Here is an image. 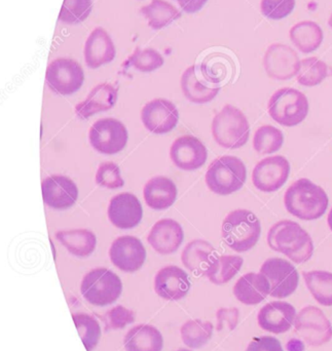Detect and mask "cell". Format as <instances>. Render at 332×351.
I'll return each instance as SVG.
<instances>
[{
  "mask_svg": "<svg viewBox=\"0 0 332 351\" xmlns=\"http://www.w3.org/2000/svg\"><path fill=\"white\" fill-rule=\"evenodd\" d=\"M305 282L315 300L323 306H332V274L323 270L303 272Z\"/></svg>",
  "mask_w": 332,
  "mask_h": 351,
  "instance_id": "1f68e13d",
  "label": "cell"
},
{
  "mask_svg": "<svg viewBox=\"0 0 332 351\" xmlns=\"http://www.w3.org/2000/svg\"><path fill=\"white\" fill-rule=\"evenodd\" d=\"M215 247L204 239H195L187 243L181 254L183 265L195 276H205L217 259Z\"/></svg>",
  "mask_w": 332,
  "mask_h": 351,
  "instance_id": "cb8c5ba5",
  "label": "cell"
},
{
  "mask_svg": "<svg viewBox=\"0 0 332 351\" xmlns=\"http://www.w3.org/2000/svg\"><path fill=\"white\" fill-rule=\"evenodd\" d=\"M45 204L55 210L71 208L78 197V188L70 178L63 175H51L41 183Z\"/></svg>",
  "mask_w": 332,
  "mask_h": 351,
  "instance_id": "e0dca14e",
  "label": "cell"
},
{
  "mask_svg": "<svg viewBox=\"0 0 332 351\" xmlns=\"http://www.w3.org/2000/svg\"><path fill=\"white\" fill-rule=\"evenodd\" d=\"M143 197L150 208L166 210L173 206L176 200V185L169 178L156 176L144 186Z\"/></svg>",
  "mask_w": 332,
  "mask_h": 351,
  "instance_id": "4316f807",
  "label": "cell"
},
{
  "mask_svg": "<svg viewBox=\"0 0 332 351\" xmlns=\"http://www.w3.org/2000/svg\"><path fill=\"white\" fill-rule=\"evenodd\" d=\"M213 334V325L203 319H189L180 329L181 339L187 348L199 350L209 342Z\"/></svg>",
  "mask_w": 332,
  "mask_h": 351,
  "instance_id": "d6a6232c",
  "label": "cell"
},
{
  "mask_svg": "<svg viewBox=\"0 0 332 351\" xmlns=\"http://www.w3.org/2000/svg\"><path fill=\"white\" fill-rule=\"evenodd\" d=\"M329 26H331V28L332 29V12H331V18H329Z\"/></svg>",
  "mask_w": 332,
  "mask_h": 351,
  "instance_id": "c3c4849f",
  "label": "cell"
},
{
  "mask_svg": "<svg viewBox=\"0 0 332 351\" xmlns=\"http://www.w3.org/2000/svg\"><path fill=\"white\" fill-rule=\"evenodd\" d=\"M106 330H121L131 325L135 322V313L131 309L126 307L119 306L113 307L109 309L103 317Z\"/></svg>",
  "mask_w": 332,
  "mask_h": 351,
  "instance_id": "b9f144b4",
  "label": "cell"
},
{
  "mask_svg": "<svg viewBox=\"0 0 332 351\" xmlns=\"http://www.w3.org/2000/svg\"><path fill=\"white\" fill-rule=\"evenodd\" d=\"M115 53V43L106 30L98 27L90 33L84 49V62L88 68L97 69L111 63Z\"/></svg>",
  "mask_w": 332,
  "mask_h": 351,
  "instance_id": "7402d4cb",
  "label": "cell"
},
{
  "mask_svg": "<svg viewBox=\"0 0 332 351\" xmlns=\"http://www.w3.org/2000/svg\"><path fill=\"white\" fill-rule=\"evenodd\" d=\"M185 239L182 227L172 219H162L152 227L147 241L156 253L170 255L180 247Z\"/></svg>",
  "mask_w": 332,
  "mask_h": 351,
  "instance_id": "603a6c76",
  "label": "cell"
},
{
  "mask_svg": "<svg viewBox=\"0 0 332 351\" xmlns=\"http://www.w3.org/2000/svg\"><path fill=\"white\" fill-rule=\"evenodd\" d=\"M268 109L276 123L284 127H296L308 117L309 101L306 95L300 90L283 88L274 93Z\"/></svg>",
  "mask_w": 332,
  "mask_h": 351,
  "instance_id": "52a82bcc",
  "label": "cell"
},
{
  "mask_svg": "<svg viewBox=\"0 0 332 351\" xmlns=\"http://www.w3.org/2000/svg\"><path fill=\"white\" fill-rule=\"evenodd\" d=\"M117 100V90L110 84H100L91 90L86 100L75 106L80 119H86L96 113L109 110Z\"/></svg>",
  "mask_w": 332,
  "mask_h": 351,
  "instance_id": "484cf974",
  "label": "cell"
},
{
  "mask_svg": "<svg viewBox=\"0 0 332 351\" xmlns=\"http://www.w3.org/2000/svg\"><path fill=\"white\" fill-rule=\"evenodd\" d=\"M212 135L218 145L238 149L248 142L250 127L244 113L232 105H226L212 121Z\"/></svg>",
  "mask_w": 332,
  "mask_h": 351,
  "instance_id": "277c9868",
  "label": "cell"
},
{
  "mask_svg": "<svg viewBox=\"0 0 332 351\" xmlns=\"http://www.w3.org/2000/svg\"><path fill=\"white\" fill-rule=\"evenodd\" d=\"M107 213L111 224L121 229H131L137 226L143 215L139 199L129 192H123L112 197Z\"/></svg>",
  "mask_w": 332,
  "mask_h": 351,
  "instance_id": "d6986e66",
  "label": "cell"
},
{
  "mask_svg": "<svg viewBox=\"0 0 332 351\" xmlns=\"http://www.w3.org/2000/svg\"><path fill=\"white\" fill-rule=\"evenodd\" d=\"M261 274L268 278L274 298L284 299L296 292L298 287V271L290 262L281 258H270L261 268Z\"/></svg>",
  "mask_w": 332,
  "mask_h": 351,
  "instance_id": "8fae6325",
  "label": "cell"
},
{
  "mask_svg": "<svg viewBox=\"0 0 332 351\" xmlns=\"http://www.w3.org/2000/svg\"><path fill=\"white\" fill-rule=\"evenodd\" d=\"M268 245L296 264L309 261L314 253L310 234L298 223L290 220L280 221L271 227L268 233Z\"/></svg>",
  "mask_w": 332,
  "mask_h": 351,
  "instance_id": "6da1fadb",
  "label": "cell"
},
{
  "mask_svg": "<svg viewBox=\"0 0 332 351\" xmlns=\"http://www.w3.org/2000/svg\"><path fill=\"white\" fill-rule=\"evenodd\" d=\"M95 179L99 186L108 188V189H117V188L123 187L125 184L123 177H121V170L115 162L101 164L97 170Z\"/></svg>",
  "mask_w": 332,
  "mask_h": 351,
  "instance_id": "60d3db41",
  "label": "cell"
},
{
  "mask_svg": "<svg viewBox=\"0 0 332 351\" xmlns=\"http://www.w3.org/2000/svg\"><path fill=\"white\" fill-rule=\"evenodd\" d=\"M329 76L327 63L316 57L307 58L300 61L296 80L304 86H316Z\"/></svg>",
  "mask_w": 332,
  "mask_h": 351,
  "instance_id": "74e56055",
  "label": "cell"
},
{
  "mask_svg": "<svg viewBox=\"0 0 332 351\" xmlns=\"http://www.w3.org/2000/svg\"><path fill=\"white\" fill-rule=\"evenodd\" d=\"M296 333L309 346L317 348L331 341L332 327L331 322L318 307L307 306L296 315Z\"/></svg>",
  "mask_w": 332,
  "mask_h": 351,
  "instance_id": "30bf717a",
  "label": "cell"
},
{
  "mask_svg": "<svg viewBox=\"0 0 332 351\" xmlns=\"http://www.w3.org/2000/svg\"><path fill=\"white\" fill-rule=\"evenodd\" d=\"M200 68L208 82L220 86V84L224 82L232 72L233 63L230 58L226 57V55L216 53L208 56L202 62Z\"/></svg>",
  "mask_w": 332,
  "mask_h": 351,
  "instance_id": "e575fe53",
  "label": "cell"
},
{
  "mask_svg": "<svg viewBox=\"0 0 332 351\" xmlns=\"http://www.w3.org/2000/svg\"><path fill=\"white\" fill-rule=\"evenodd\" d=\"M56 237L71 255L76 257H88L96 249V235L88 229L59 231L56 233Z\"/></svg>",
  "mask_w": 332,
  "mask_h": 351,
  "instance_id": "f1b7e54d",
  "label": "cell"
},
{
  "mask_svg": "<svg viewBox=\"0 0 332 351\" xmlns=\"http://www.w3.org/2000/svg\"><path fill=\"white\" fill-rule=\"evenodd\" d=\"M217 319V331H222L224 326H228V330H234L238 325L239 309L238 308H220L216 313Z\"/></svg>",
  "mask_w": 332,
  "mask_h": 351,
  "instance_id": "ee69618b",
  "label": "cell"
},
{
  "mask_svg": "<svg viewBox=\"0 0 332 351\" xmlns=\"http://www.w3.org/2000/svg\"><path fill=\"white\" fill-rule=\"evenodd\" d=\"M246 351H284L281 342L275 337L263 336L261 338H254L249 343Z\"/></svg>",
  "mask_w": 332,
  "mask_h": 351,
  "instance_id": "f6af8a7d",
  "label": "cell"
},
{
  "mask_svg": "<svg viewBox=\"0 0 332 351\" xmlns=\"http://www.w3.org/2000/svg\"><path fill=\"white\" fill-rule=\"evenodd\" d=\"M289 36L298 51L310 53L320 47L324 35L320 25L316 22L303 21L290 29Z\"/></svg>",
  "mask_w": 332,
  "mask_h": 351,
  "instance_id": "f546056e",
  "label": "cell"
},
{
  "mask_svg": "<svg viewBox=\"0 0 332 351\" xmlns=\"http://www.w3.org/2000/svg\"><path fill=\"white\" fill-rule=\"evenodd\" d=\"M181 90L189 102L206 104L211 102L220 90V86L208 82L200 65L187 68L181 76Z\"/></svg>",
  "mask_w": 332,
  "mask_h": 351,
  "instance_id": "ffe728a7",
  "label": "cell"
},
{
  "mask_svg": "<svg viewBox=\"0 0 332 351\" xmlns=\"http://www.w3.org/2000/svg\"><path fill=\"white\" fill-rule=\"evenodd\" d=\"M170 158L173 164L180 170H198L207 160V148L193 136H181L173 142L170 148Z\"/></svg>",
  "mask_w": 332,
  "mask_h": 351,
  "instance_id": "2e32d148",
  "label": "cell"
},
{
  "mask_svg": "<svg viewBox=\"0 0 332 351\" xmlns=\"http://www.w3.org/2000/svg\"><path fill=\"white\" fill-rule=\"evenodd\" d=\"M233 292L243 304L257 305L269 296L271 287L268 278L261 272H249L239 278Z\"/></svg>",
  "mask_w": 332,
  "mask_h": 351,
  "instance_id": "d4e9b609",
  "label": "cell"
},
{
  "mask_svg": "<svg viewBox=\"0 0 332 351\" xmlns=\"http://www.w3.org/2000/svg\"><path fill=\"white\" fill-rule=\"evenodd\" d=\"M88 140L99 154L112 156L121 152L127 145V128L117 119L105 117L91 127Z\"/></svg>",
  "mask_w": 332,
  "mask_h": 351,
  "instance_id": "9c48e42d",
  "label": "cell"
},
{
  "mask_svg": "<svg viewBox=\"0 0 332 351\" xmlns=\"http://www.w3.org/2000/svg\"><path fill=\"white\" fill-rule=\"evenodd\" d=\"M123 346L126 351H162L164 337L154 326L140 324L127 332Z\"/></svg>",
  "mask_w": 332,
  "mask_h": 351,
  "instance_id": "83f0119b",
  "label": "cell"
},
{
  "mask_svg": "<svg viewBox=\"0 0 332 351\" xmlns=\"http://www.w3.org/2000/svg\"><path fill=\"white\" fill-rule=\"evenodd\" d=\"M78 334L86 351H93L98 346L101 338V327L98 321L88 313H72Z\"/></svg>",
  "mask_w": 332,
  "mask_h": 351,
  "instance_id": "d590c367",
  "label": "cell"
},
{
  "mask_svg": "<svg viewBox=\"0 0 332 351\" xmlns=\"http://www.w3.org/2000/svg\"><path fill=\"white\" fill-rule=\"evenodd\" d=\"M263 67L272 80H289L298 75L300 60L289 45L274 43L265 51Z\"/></svg>",
  "mask_w": 332,
  "mask_h": 351,
  "instance_id": "7c38bea8",
  "label": "cell"
},
{
  "mask_svg": "<svg viewBox=\"0 0 332 351\" xmlns=\"http://www.w3.org/2000/svg\"><path fill=\"white\" fill-rule=\"evenodd\" d=\"M84 82V70L75 60L58 58L47 66L45 82L55 94L69 96L78 92Z\"/></svg>",
  "mask_w": 332,
  "mask_h": 351,
  "instance_id": "ba28073f",
  "label": "cell"
},
{
  "mask_svg": "<svg viewBox=\"0 0 332 351\" xmlns=\"http://www.w3.org/2000/svg\"><path fill=\"white\" fill-rule=\"evenodd\" d=\"M247 171L244 162L236 156L216 158L206 173L208 188L220 195H230L239 191L246 182Z\"/></svg>",
  "mask_w": 332,
  "mask_h": 351,
  "instance_id": "8992f818",
  "label": "cell"
},
{
  "mask_svg": "<svg viewBox=\"0 0 332 351\" xmlns=\"http://www.w3.org/2000/svg\"><path fill=\"white\" fill-rule=\"evenodd\" d=\"M189 290L191 282L189 276L178 266L163 267L154 278V291L165 300H181L189 294Z\"/></svg>",
  "mask_w": 332,
  "mask_h": 351,
  "instance_id": "ac0fdd59",
  "label": "cell"
},
{
  "mask_svg": "<svg viewBox=\"0 0 332 351\" xmlns=\"http://www.w3.org/2000/svg\"><path fill=\"white\" fill-rule=\"evenodd\" d=\"M261 233V222L257 215L244 208L233 210L222 222V239L228 247L238 253L252 249Z\"/></svg>",
  "mask_w": 332,
  "mask_h": 351,
  "instance_id": "3957f363",
  "label": "cell"
},
{
  "mask_svg": "<svg viewBox=\"0 0 332 351\" xmlns=\"http://www.w3.org/2000/svg\"><path fill=\"white\" fill-rule=\"evenodd\" d=\"M289 173V162L284 156L263 158L253 170V185L263 192L277 191L287 182Z\"/></svg>",
  "mask_w": 332,
  "mask_h": 351,
  "instance_id": "4fadbf2b",
  "label": "cell"
},
{
  "mask_svg": "<svg viewBox=\"0 0 332 351\" xmlns=\"http://www.w3.org/2000/svg\"><path fill=\"white\" fill-rule=\"evenodd\" d=\"M109 258L115 267L128 274L138 271L146 259L143 243L135 237H117L109 250Z\"/></svg>",
  "mask_w": 332,
  "mask_h": 351,
  "instance_id": "5bb4252c",
  "label": "cell"
},
{
  "mask_svg": "<svg viewBox=\"0 0 332 351\" xmlns=\"http://www.w3.org/2000/svg\"><path fill=\"white\" fill-rule=\"evenodd\" d=\"M327 222H329V228H331V230L332 231V208L331 212H329V218H327Z\"/></svg>",
  "mask_w": 332,
  "mask_h": 351,
  "instance_id": "7dc6e473",
  "label": "cell"
},
{
  "mask_svg": "<svg viewBox=\"0 0 332 351\" xmlns=\"http://www.w3.org/2000/svg\"><path fill=\"white\" fill-rule=\"evenodd\" d=\"M283 143V134L273 125H263L257 129L253 137V148L261 156L277 152L281 149Z\"/></svg>",
  "mask_w": 332,
  "mask_h": 351,
  "instance_id": "8d00e7d4",
  "label": "cell"
},
{
  "mask_svg": "<svg viewBox=\"0 0 332 351\" xmlns=\"http://www.w3.org/2000/svg\"><path fill=\"white\" fill-rule=\"evenodd\" d=\"M179 113L176 106L167 99H154L141 111L144 127L156 135L170 133L178 123Z\"/></svg>",
  "mask_w": 332,
  "mask_h": 351,
  "instance_id": "9a60e30c",
  "label": "cell"
},
{
  "mask_svg": "<svg viewBox=\"0 0 332 351\" xmlns=\"http://www.w3.org/2000/svg\"><path fill=\"white\" fill-rule=\"evenodd\" d=\"M123 282L117 274L107 268L88 271L82 278L80 293L86 302L94 306H107L121 297Z\"/></svg>",
  "mask_w": 332,
  "mask_h": 351,
  "instance_id": "5b68a950",
  "label": "cell"
},
{
  "mask_svg": "<svg viewBox=\"0 0 332 351\" xmlns=\"http://www.w3.org/2000/svg\"><path fill=\"white\" fill-rule=\"evenodd\" d=\"M128 63L138 71L150 73L164 65V57L152 47H147V49L137 47L128 60Z\"/></svg>",
  "mask_w": 332,
  "mask_h": 351,
  "instance_id": "ab89813d",
  "label": "cell"
},
{
  "mask_svg": "<svg viewBox=\"0 0 332 351\" xmlns=\"http://www.w3.org/2000/svg\"><path fill=\"white\" fill-rule=\"evenodd\" d=\"M244 260L240 256H218L217 259L208 270V280L214 285H224L232 280L242 268Z\"/></svg>",
  "mask_w": 332,
  "mask_h": 351,
  "instance_id": "836d02e7",
  "label": "cell"
},
{
  "mask_svg": "<svg viewBox=\"0 0 332 351\" xmlns=\"http://www.w3.org/2000/svg\"><path fill=\"white\" fill-rule=\"evenodd\" d=\"M141 14L154 30H161L181 16V12L166 0H152L148 5L142 6Z\"/></svg>",
  "mask_w": 332,
  "mask_h": 351,
  "instance_id": "4dcf8cb0",
  "label": "cell"
},
{
  "mask_svg": "<svg viewBox=\"0 0 332 351\" xmlns=\"http://www.w3.org/2000/svg\"><path fill=\"white\" fill-rule=\"evenodd\" d=\"M179 5L187 14H195L203 8L208 0H177Z\"/></svg>",
  "mask_w": 332,
  "mask_h": 351,
  "instance_id": "bcb514c9",
  "label": "cell"
},
{
  "mask_svg": "<svg viewBox=\"0 0 332 351\" xmlns=\"http://www.w3.org/2000/svg\"><path fill=\"white\" fill-rule=\"evenodd\" d=\"M296 8V0H261L263 16L272 20H282L289 16Z\"/></svg>",
  "mask_w": 332,
  "mask_h": 351,
  "instance_id": "7bdbcfd3",
  "label": "cell"
},
{
  "mask_svg": "<svg viewBox=\"0 0 332 351\" xmlns=\"http://www.w3.org/2000/svg\"><path fill=\"white\" fill-rule=\"evenodd\" d=\"M92 0H64L58 20L65 25L84 22L92 12Z\"/></svg>",
  "mask_w": 332,
  "mask_h": 351,
  "instance_id": "f35d334b",
  "label": "cell"
},
{
  "mask_svg": "<svg viewBox=\"0 0 332 351\" xmlns=\"http://www.w3.org/2000/svg\"><path fill=\"white\" fill-rule=\"evenodd\" d=\"M176 351H191V350H176Z\"/></svg>",
  "mask_w": 332,
  "mask_h": 351,
  "instance_id": "681fc988",
  "label": "cell"
},
{
  "mask_svg": "<svg viewBox=\"0 0 332 351\" xmlns=\"http://www.w3.org/2000/svg\"><path fill=\"white\" fill-rule=\"evenodd\" d=\"M296 311L289 303L274 301L265 305L257 315L259 327L273 334L289 331L296 322Z\"/></svg>",
  "mask_w": 332,
  "mask_h": 351,
  "instance_id": "44dd1931",
  "label": "cell"
},
{
  "mask_svg": "<svg viewBox=\"0 0 332 351\" xmlns=\"http://www.w3.org/2000/svg\"><path fill=\"white\" fill-rule=\"evenodd\" d=\"M329 202L324 189L309 179L294 182L284 195L286 210L305 221L321 218L329 208Z\"/></svg>",
  "mask_w": 332,
  "mask_h": 351,
  "instance_id": "7a4b0ae2",
  "label": "cell"
}]
</instances>
